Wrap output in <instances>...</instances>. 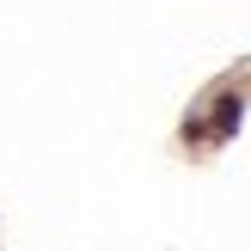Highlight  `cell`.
I'll return each instance as SVG.
<instances>
[{
  "label": "cell",
  "instance_id": "1",
  "mask_svg": "<svg viewBox=\"0 0 251 251\" xmlns=\"http://www.w3.org/2000/svg\"><path fill=\"white\" fill-rule=\"evenodd\" d=\"M239 123H245V98H239V92L215 98V141H227V135H239Z\"/></svg>",
  "mask_w": 251,
  "mask_h": 251
}]
</instances>
